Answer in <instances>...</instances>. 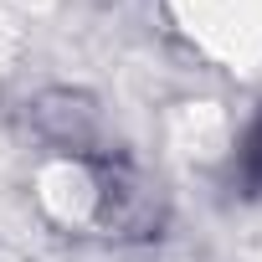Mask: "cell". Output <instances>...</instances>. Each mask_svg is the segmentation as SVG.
Returning a JSON list of instances; mask_svg holds the SVG:
<instances>
[{
	"instance_id": "cell-1",
	"label": "cell",
	"mask_w": 262,
	"mask_h": 262,
	"mask_svg": "<svg viewBox=\"0 0 262 262\" xmlns=\"http://www.w3.org/2000/svg\"><path fill=\"white\" fill-rule=\"evenodd\" d=\"M72 195V211L62 216L67 226H93L98 236L113 242H149L165 226V195L149 175H139L118 149L88 155V160H62L52 170Z\"/></svg>"
},
{
	"instance_id": "cell-3",
	"label": "cell",
	"mask_w": 262,
	"mask_h": 262,
	"mask_svg": "<svg viewBox=\"0 0 262 262\" xmlns=\"http://www.w3.org/2000/svg\"><path fill=\"white\" fill-rule=\"evenodd\" d=\"M236 180L247 195H262V123H252V134L236 149Z\"/></svg>"
},
{
	"instance_id": "cell-2",
	"label": "cell",
	"mask_w": 262,
	"mask_h": 262,
	"mask_svg": "<svg viewBox=\"0 0 262 262\" xmlns=\"http://www.w3.org/2000/svg\"><path fill=\"white\" fill-rule=\"evenodd\" d=\"M31 128L62 149L67 160H88V155H103V113L88 93L77 88H52L31 103Z\"/></svg>"
}]
</instances>
